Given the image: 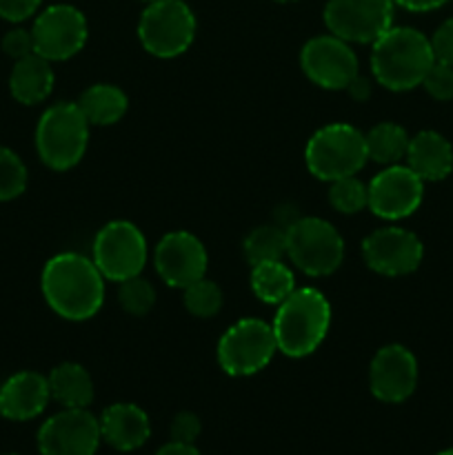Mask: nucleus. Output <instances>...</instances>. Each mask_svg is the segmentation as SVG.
Here are the masks:
<instances>
[{"mask_svg": "<svg viewBox=\"0 0 453 455\" xmlns=\"http://www.w3.org/2000/svg\"><path fill=\"white\" fill-rule=\"evenodd\" d=\"M40 289L49 309L69 323L91 320L105 305V275L91 258L76 251L58 253L44 262Z\"/></svg>", "mask_w": 453, "mask_h": 455, "instance_id": "f257e3e1", "label": "nucleus"}, {"mask_svg": "<svg viewBox=\"0 0 453 455\" xmlns=\"http://www.w3.org/2000/svg\"><path fill=\"white\" fill-rule=\"evenodd\" d=\"M435 62L429 36L413 27H391L371 44L373 83L402 93L420 87Z\"/></svg>", "mask_w": 453, "mask_h": 455, "instance_id": "f03ea898", "label": "nucleus"}, {"mask_svg": "<svg viewBox=\"0 0 453 455\" xmlns=\"http://www.w3.org/2000/svg\"><path fill=\"white\" fill-rule=\"evenodd\" d=\"M274 327L278 351L287 358L300 360L315 354L331 327V305L327 296L314 287H300L280 302Z\"/></svg>", "mask_w": 453, "mask_h": 455, "instance_id": "7ed1b4c3", "label": "nucleus"}, {"mask_svg": "<svg viewBox=\"0 0 453 455\" xmlns=\"http://www.w3.org/2000/svg\"><path fill=\"white\" fill-rule=\"evenodd\" d=\"M89 120L78 102H56L36 124V154L52 172L78 167L89 147Z\"/></svg>", "mask_w": 453, "mask_h": 455, "instance_id": "20e7f679", "label": "nucleus"}, {"mask_svg": "<svg viewBox=\"0 0 453 455\" xmlns=\"http://www.w3.org/2000/svg\"><path fill=\"white\" fill-rule=\"evenodd\" d=\"M367 163L364 133L349 123L324 124L306 140L305 164L311 176L322 182L358 176Z\"/></svg>", "mask_w": 453, "mask_h": 455, "instance_id": "39448f33", "label": "nucleus"}, {"mask_svg": "<svg viewBox=\"0 0 453 455\" xmlns=\"http://www.w3.org/2000/svg\"><path fill=\"white\" fill-rule=\"evenodd\" d=\"M287 258L309 278H327L345 260V240L324 218H296L287 227Z\"/></svg>", "mask_w": 453, "mask_h": 455, "instance_id": "423d86ee", "label": "nucleus"}, {"mask_svg": "<svg viewBox=\"0 0 453 455\" xmlns=\"http://www.w3.org/2000/svg\"><path fill=\"white\" fill-rule=\"evenodd\" d=\"M198 31L195 13L185 0H158L147 4L138 20V40L155 58H178L189 52Z\"/></svg>", "mask_w": 453, "mask_h": 455, "instance_id": "0eeeda50", "label": "nucleus"}, {"mask_svg": "<svg viewBox=\"0 0 453 455\" xmlns=\"http://www.w3.org/2000/svg\"><path fill=\"white\" fill-rule=\"evenodd\" d=\"M278 354L274 327L265 320L242 318L220 336L216 358L222 371L231 378H249L265 371Z\"/></svg>", "mask_w": 453, "mask_h": 455, "instance_id": "6e6552de", "label": "nucleus"}, {"mask_svg": "<svg viewBox=\"0 0 453 455\" xmlns=\"http://www.w3.org/2000/svg\"><path fill=\"white\" fill-rule=\"evenodd\" d=\"M149 258V247L140 227L129 220H111L96 234L91 244V260L105 280H123L140 275Z\"/></svg>", "mask_w": 453, "mask_h": 455, "instance_id": "1a4fd4ad", "label": "nucleus"}, {"mask_svg": "<svg viewBox=\"0 0 453 455\" xmlns=\"http://www.w3.org/2000/svg\"><path fill=\"white\" fill-rule=\"evenodd\" d=\"M324 27L349 44H373L393 27V0H329Z\"/></svg>", "mask_w": 453, "mask_h": 455, "instance_id": "9d476101", "label": "nucleus"}, {"mask_svg": "<svg viewBox=\"0 0 453 455\" xmlns=\"http://www.w3.org/2000/svg\"><path fill=\"white\" fill-rule=\"evenodd\" d=\"M31 36L38 56L47 58L49 62H65L84 49L89 25L84 13L74 4H49L36 13Z\"/></svg>", "mask_w": 453, "mask_h": 455, "instance_id": "9b49d317", "label": "nucleus"}, {"mask_svg": "<svg viewBox=\"0 0 453 455\" xmlns=\"http://www.w3.org/2000/svg\"><path fill=\"white\" fill-rule=\"evenodd\" d=\"M300 67L315 87L327 92H345L360 74L358 56L351 44L333 34L306 40L300 49Z\"/></svg>", "mask_w": 453, "mask_h": 455, "instance_id": "f8f14e48", "label": "nucleus"}, {"mask_svg": "<svg viewBox=\"0 0 453 455\" xmlns=\"http://www.w3.org/2000/svg\"><path fill=\"white\" fill-rule=\"evenodd\" d=\"M40 455H96L100 449V420L89 409H62L38 429Z\"/></svg>", "mask_w": 453, "mask_h": 455, "instance_id": "ddd939ff", "label": "nucleus"}, {"mask_svg": "<svg viewBox=\"0 0 453 455\" xmlns=\"http://www.w3.org/2000/svg\"><path fill=\"white\" fill-rule=\"evenodd\" d=\"M364 265L378 275L402 278L420 269L425 244L404 227H382L362 240Z\"/></svg>", "mask_w": 453, "mask_h": 455, "instance_id": "4468645a", "label": "nucleus"}, {"mask_svg": "<svg viewBox=\"0 0 453 455\" xmlns=\"http://www.w3.org/2000/svg\"><path fill=\"white\" fill-rule=\"evenodd\" d=\"M425 200V180L407 164H391L378 172L369 182V212L386 222L413 216Z\"/></svg>", "mask_w": 453, "mask_h": 455, "instance_id": "2eb2a0df", "label": "nucleus"}, {"mask_svg": "<svg viewBox=\"0 0 453 455\" xmlns=\"http://www.w3.org/2000/svg\"><path fill=\"white\" fill-rule=\"evenodd\" d=\"M154 267L167 287L185 289L207 275L209 253L198 235L169 231L155 244Z\"/></svg>", "mask_w": 453, "mask_h": 455, "instance_id": "dca6fc26", "label": "nucleus"}, {"mask_svg": "<svg viewBox=\"0 0 453 455\" xmlns=\"http://www.w3.org/2000/svg\"><path fill=\"white\" fill-rule=\"evenodd\" d=\"M417 387V360L404 345H385L369 364V389L385 404H400Z\"/></svg>", "mask_w": 453, "mask_h": 455, "instance_id": "f3484780", "label": "nucleus"}, {"mask_svg": "<svg viewBox=\"0 0 453 455\" xmlns=\"http://www.w3.org/2000/svg\"><path fill=\"white\" fill-rule=\"evenodd\" d=\"M52 400L47 376L38 371H18L0 387V416L13 422L38 418Z\"/></svg>", "mask_w": 453, "mask_h": 455, "instance_id": "a211bd4d", "label": "nucleus"}, {"mask_svg": "<svg viewBox=\"0 0 453 455\" xmlns=\"http://www.w3.org/2000/svg\"><path fill=\"white\" fill-rule=\"evenodd\" d=\"M100 435L102 443L115 451H136L145 447L151 435V422L145 409L133 403H114L102 411Z\"/></svg>", "mask_w": 453, "mask_h": 455, "instance_id": "6ab92c4d", "label": "nucleus"}, {"mask_svg": "<svg viewBox=\"0 0 453 455\" xmlns=\"http://www.w3.org/2000/svg\"><path fill=\"white\" fill-rule=\"evenodd\" d=\"M404 164L425 182H440L453 173V145L433 129H425L409 140Z\"/></svg>", "mask_w": 453, "mask_h": 455, "instance_id": "aec40b11", "label": "nucleus"}, {"mask_svg": "<svg viewBox=\"0 0 453 455\" xmlns=\"http://www.w3.org/2000/svg\"><path fill=\"white\" fill-rule=\"evenodd\" d=\"M56 84V74L47 58L31 53V56L13 60L9 74V93L16 102L25 107L40 105L47 100Z\"/></svg>", "mask_w": 453, "mask_h": 455, "instance_id": "412c9836", "label": "nucleus"}, {"mask_svg": "<svg viewBox=\"0 0 453 455\" xmlns=\"http://www.w3.org/2000/svg\"><path fill=\"white\" fill-rule=\"evenodd\" d=\"M52 400L62 409H87L93 403L91 373L78 363H60L47 376Z\"/></svg>", "mask_w": 453, "mask_h": 455, "instance_id": "4be33fe9", "label": "nucleus"}, {"mask_svg": "<svg viewBox=\"0 0 453 455\" xmlns=\"http://www.w3.org/2000/svg\"><path fill=\"white\" fill-rule=\"evenodd\" d=\"M80 111L91 127H111L120 123L129 109L127 93L111 83H96L80 93Z\"/></svg>", "mask_w": 453, "mask_h": 455, "instance_id": "5701e85b", "label": "nucleus"}, {"mask_svg": "<svg viewBox=\"0 0 453 455\" xmlns=\"http://www.w3.org/2000/svg\"><path fill=\"white\" fill-rule=\"evenodd\" d=\"M251 291L265 305L278 307L296 291V274L282 260L260 262L251 267Z\"/></svg>", "mask_w": 453, "mask_h": 455, "instance_id": "b1692460", "label": "nucleus"}, {"mask_svg": "<svg viewBox=\"0 0 453 455\" xmlns=\"http://www.w3.org/2000/svg\"><path fill=\"white\" fill-rule=\"evenodd\" d=\"M364 140H367L369 160L382 164V167H391V164H400L404 160L411 136L402 124L382 120L364 133Z\"/></svg>", "mask_w": 453, "mask_h": 455, "instance_id": "393cba45", "label": "nucleus"}, {"mask_svg": "<svg viewBox=\"0 0 453 455\" xmlns=\"http://www.w3.org/2000/svg\"><path fill=\"white\" fill-rule=\"evenodd\" d=\"M249 265L284 260L287 258V229L282 225H260L247 234L242 243Z\"/></svg>", "mask_w": 453, "mask_h": 455, "instance_id": "a878e982", "label": "nucleus"}, {"mask_svg": "<svg viewBox=\"0 0 453 455\" xmlns=\"http://www.w3.org/2000/svg\"><path fill=\"white\" fill-rule=\"evenodd\" d=\"M182 305L191 315L200 320L216 318L225 305V296H222V289L204 275V278L195 280L194 284L182 289Z\"/></svg>", "mask_w": 453, "mask_h": 455, "instance_id": "bb28decb", "label": "nucleus"}, {"mask_svg": "<svg viewBox=\"0 0 453 455\" xmlns=\"http://www.w3.org/2000/svg\"><path fill=\"white\" fill-rule=\"evenodd\" d=\"M329 185H331L329 187V204L338 213L354 216V213L369 209V185L360 180L358 176L338 178Z\"/></svg>", "mask_w": 453, "mask_h": 455, "instance_id": "cd10ccee", "label": "nucleus"}, {"mask_svg": "<svg viewBox=\"0 0 453 455\" xmlns=\"http://www.w3.org/2000/svg\"><path fill=\"white\" fill-rule=\"evenodd\" d=\"M155 287L142 275L118 283V305L124 314L142 318L155 307Z\"/></svg>", "mask_w": 453, "mask_h": 455, "instance_id": "c85d7f7f", "label": "nucleus"}, {"mask_svg": "<svg viewBox=\"0 0 453 455\" xmlns=\"http://www.w3.org/2000/svg\"><path fill=\"white\" fill-rule=\"evenodd\" d=\"M29 173L20 156L0 145V203H9L25 194Z\"/></svg>", "mask_w": 453, "mask_h": 455, "instance_id": "c756f323", "label": "nucleus"}, {"mask_svg": "<svg viewBox=\"0 0 453 455\" xmlns=\"http://www.w3.org/2000/svg\"><path fill=\"white\" fill-rule=\"evenodd\" d=\"M433 100L449 102L453 100V67L435 60L431 69L426 71L425 80L420 84Z\"/></svg>", "mask_w": 453, "mask_h": 455, "instance_id": "7c9ffc66", "label": "nucleus"}, {"mask_svg": "<svg viewBox=\"0 0 453 455\" xmlns=\"http://www.w3.org/2000/svg\"><path fill=\"white\" fill-rule=\"evenodd\" d=\"M0 47H3L4 56H9L12 60H20V58L31 56L34 52V36H31V29H25V27H13L0 40Z\"/></svg>", "mask_w": 453, "mask_h": 455, "instance_id": "2f4dec72", "label": "nucleus"}, {"mask_svg": "<svg viewBox=\"0 0 453 455\" xmlns=\"http://www.w3.org/2000/svg\"><path fill=\"white\" fill-rule=\"evenodd\" d=\"M200 431H203V422L194 411H180L178 416H173L171 427H169V435H171L173 443L182 444H195V440L200 438Z\"/></svg>", "mask_w": 453, "mask_h": 455, "instance_id": "473e14b6", "label": "nucleus"}, {"mask_svg": "<svg viewBox=\"0 0 453 455\" xmlns=\"http://www.w3.org/2000/svg\"><path fill=\"white\" fill-rule=\"evenodd\" d=\"M431 49L438 62L453 67V18H447L431 36Z\"/></svg>", "mask_w": 453, "mask_h": 455, "instance_id": "72a5a7b5", "label": "nucleus"}, {"mask_svg": "<svg viewBox=\"0 0 453 455\" xmlns=\"http://www.w3.org/2000/svg\"><path fill=\"white\" fill-rule=\"evenodd\" d=\"M43 0H0V18L7 22H25L36 16Z\"/></svg>", "mask_w": 453, "mask_h": 455, "instance_id": "f704fd0d", "label": "nucleus"}, {"mask_svg": "<svg viewBox=\"0 0 453 455\" xmlns=\"http://www.w3.org/2000/svg\"><path fill=\"white\" fill-rule=\"evenodd\" d=\"M345 92L349 93L351 100L364 102V100H369V98H371V93H373V83L367 78V76L358 74L354 80H351V84L345 89Z\"/></svg>", "mask_w": 453, "mask_h": 455, "instance_id": "c9c22d12", "label": "nucleus"}, {"mask_svg": "<svg viewBox=\"0 0 453 455\" xmlns=\"http://www.w3.org/2000/svg\"><path fill=\"white\" fill-rule=\"evenodd\" d=\"M395 7H402L407 12L413 13H426V12H433V9L444 7L449 0H393Z\"/></svg>", "mask_w": 453, "mask_h": 455, "instance_id": "e433bc0d", "label": "nucleus"}, {"mask_svg": "<svg viewBox=\"0 0 453 455\" xmlns=\"http://www.w3.org/2000/svg\"><path fill=\"white\" fill-rule=\"evenodd\" d=\"M155 455H200L195 444H182V443H167L164 447H160Z\"/></svg>", "mask_w": 453, "mask_h": 455, "instance_id": "4c0bfd02", "label": "nucleus"}, {"mask_svg": "<svg viewBox=\"0 0 453 455\" xmlns=\"http://www.w3.org/2000/svg\"><path fill=\"white\" fill-rule=\"evenodd\" d=\"M438 455H453V447L451 449H444V451H440Z\"/></svg>", "mask_w": 453, "mask_h": 455, "instance_id": "58836bf2", "label": "nucleus"}, {"mask_svg": "<svg viewBox=\"0 0 453 455\" xmlns=\"http://www.w3.org/2000/svg\"><path fill=\"white\" fill-rule=\"evenodd\" d=\"M275 3H280V4H289V3H298V0H275Z\"/></svg>", "mask_w": 453, "mask_h": 455, "instance_id": "ea45409f", "label": "nucleus"}, {"mask_svg": "<svg viewBox=\"0 0 453 455\" xmlns=\"http://www.w3.org/2000/svg\"><path fill=\"white\" fill-rule=\"evenodd\" d=\"M138 3H145V4H151V3H158V0H138Z\"/></svg>", "mask_w": 453, "mask_h": 455, "instance_id": "a19ab883", "label": "nucleus"}, {"mask_svg": "<svg viewBox=\"0 0 453 455\" xmlns=\"http://www.w3.org/2000/svg\"><path fill=\"white\" fill-rule=\"evenodd\" d=\"M9 455H16V453H9Z\"/></svg>", "mask_w": 453, "mask_h": 455, "instance_id": "79ce46f5", "label": "nucleus"}]
</instances>
